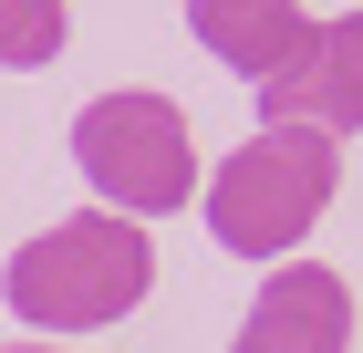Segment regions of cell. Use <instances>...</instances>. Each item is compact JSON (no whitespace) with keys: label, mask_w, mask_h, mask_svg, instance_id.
<instances>
[{"label":"cell","mask_w":363,"mask_h":353,"mask_svg":"<svg viewBox=\"0 0 363 353\" xmlns=\"http://www.w3.org/2000/svg\"><path fill=\"white\" fill-rule=\"evenodd\" d=\"M145 291H156V239L135 218H114V208H84L62 229H42V239H21L11 271H0V301L31 332H104Z\"/></svg>","instance_id":"1"},{"label":"cell","mask_w":363,"mask_h":353,"mask_svg":"<svg viewBox=\"0 0 363 353\" xmlns=\"http://www.w3.org/2000/svg\"><path fill=\"white\" fill-rule=\"evenodd\" d=\"M73 166L135 229H156L167 208H197V136H187V114H177V94H156V83L94 94L73 114Z\"/></svg>","instance_id":"3"},{"label":"cell","mask_w":363,"mask_h":353,"mask_svg":"<svg viewBox=\"0 0 363 353\" xmlns=\"http://www.w3.org/2000/svg\"><path fill=\"white\" fill-rule=\"evenodd\" d=\"M0 353H31V343H0Z\"/></svg>","instance_id":"8"},{"label":"cell","mask_w":363,"mask_h":353,"mask_svg":"<svg viewBox=\"0 0 363 353\" xmlns=\"http://www.w3.org/2000/svg\"><path fill=\"white\" fill-rule=\"evenodd\" d=\"M73 42V11L62 0H0V73H42Z\"/></svg>","instance_id":"7"},{"label":"cell","mask_w":363,"mask_h":353,"mask_svg":"<svg viewBox=\"0 0 363 353\" xmlns=\"http://www.w3.org/2000/svg\"><path fill=\"white\" fill-rule=\"evenodd\" d=\"M342 197V146L311 136V125H259L250 146H228L197 218L228 260H291L311 239V218Z\"/></svg>","instance_id":"2"},{"label":"cell","mask_w":363,"mask_h":353,"mask_svg":"<svg viewBox=\"0 0 363 353\" xmlns=\"http://www.w3.org/2000/svg\"><path fill=\"white\" fill-rule=\"evenodd\" d=\"M228 353H353V281L333 260H270L250 322L228 332Z\"/></svg>","instance_id":"5"},{"label":"cell","mask_w":363,"mask_h":353,"mask_svg":"<svg viewBox=\"0 0 363 353\" xmlns=\"http://www.w3.org/2000/svg\"><path fill=\"white\" fill-rule=\"evenodd\" d=\"M187 31H197V53H218L228 73L270 83L280 63L301 53L311 11H301V0H187Z\"/></svg>","instance_id":"6"},{"label":"cell","mask_w":363,"mask_h":353,"mask_svg":"<svg viewBox=\"0 0 363 353\" xmlns=\"http://www.w3.org/2000/svg\"><path fill=\"white\" fill-rule=\"evenodd\" d=\"M259 114L270 125H311V136H363V11H333V21L301 31V53L259 83Z\"/></svg>","instance_id":"4"}]
</instances>
